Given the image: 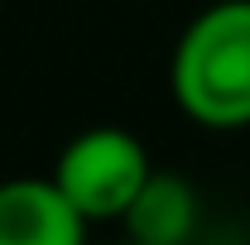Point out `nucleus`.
Returning a JSON list of instances; mask_svg holds the SVG:
<instances>
[{
    "mask_svg": "<svg viewBox=\"0 0 250 245\" xmlns=\"http://www.w3.org/2000/svg\"><path fill=\"white\" fill-rule=\"evenodd\" d=\"M168 92L202 130L250 125V0H212L183 24L168 58Z\"/></svg>",
    "mask_w": 250,
    "mask_h": 245,
    "instance_id": "nucleus-1",
    "label": "nucleus"
},
{
    "mask_svg": "<svg viewBox=\"0 0 250 245\" xmlns=\"http://www.w3.org/2000/svg\"><path fill=\"white\" fill-rule=\"evenodd\" d=\"M125 245H135V241H125Z\"/></svg>",
    "mask_w": 250,
    "mask_h": 245,
    "instance_id": "nucleus-5",
    "label": "nucleus"
},
{
    "mask_svg": "<svg viewBox=\"0 0 250 245\" xmlns=\"http://www.w3.org/2000/svg\"><path fill=\"white\" fill-rule=\"evenodd\" d=\"M53 183L87 221H125L135 197L154 178L149 149L125 125H87L53 159Z\"/></svg>",
    "mask_w": 250,
    "mask_h": 245,
    "instance_id": "nucleus-2",
    "label": "nucleus"
},
{
    "mask_svg": "<svg viewBox=\"0 0 250 245\" xmlns=\"http://www.w3.org/2000/svg\"><path fill=\"white\" fill-rule=\"evenodd\" d=\"M87 216L53 178H5L0 183V245H87Z\"/></svg>",
    "mask_w": 250,
    "mask_h": 245,
    "instance_id": "nucleus-3",
    "label": "nucleus"
},
{
    "mask_svg": "<svg viewBox=\"0 0 250 245\" xmlns=\"http://www.w3.org/2000/svg\"><path fill=\"white\" fill-rule=\"evenodd\" d=\"M197 187L183 173L154 168V178L145 183V192L135 197V207L125 212V241L135 245H188V236L197 231Z\"/></svg>",
    "mask_w": 250,
    "mask_h": 245,
    "instance_id": "nucleus-4",
    "label": "nucleus"
}]
</instances>
